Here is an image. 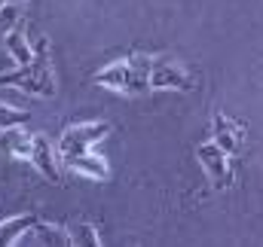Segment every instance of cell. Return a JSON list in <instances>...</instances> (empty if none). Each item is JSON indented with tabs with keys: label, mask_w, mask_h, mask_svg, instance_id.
Instances as JSON below:
<instances>
[{
	"label": "cell",
	"mask_w": 263,
	"mask_h": 247,
	"mask_svg": "<svg viewBox=\"0 0 263 247\" xmlns=\"http://www.w3.org/2000/svg\"><path fill=\"white\" fill-rule=\"evenodd\" d=\"M0 86L18 89L37 98H55V76H52V61H49V43L40 40L34 46V58L9 73H0Z\"/></svg>",
	"instance_id": "1"
},
{
	"label": "cell",
	"mask_w": 263,
	"mask_h": 247,
	"mask_svg": "<svg viewBox=\"0 0 263 247\" xmlns=\"http://www.w3.org/2000/svg\"><path fill=\"white\" fill-rule=\"evenodd\" d=\"M150 70H153V58L150 55H141L135 52L129 58H120V61L107 64L104 70L95 73V86H104L117 95H144L150 92Z\"/></svg>",
	"instance_id": "2"
},
{
	"label": "cell",
	"mask_w": 263,
	"mask_h": 247,
	"mask_svg": "<svg viewBox=\"0 0 263 247\" xmlns=\"http://www.w3.org/2000/svg\"><path fill=\"white\" fill-rule=\"evenodd\" d=\"M114 131L110 122H83V125H70L65 134L59 137V156H80V153H89L92 143L104 140L107 134Z\"/></svg>",
	"instance_id": "3"
},
{
	"label": "cell",
	"mask_w": 263,
	"mask_h": 247,
	"mask_svg": "<svg viewBox=\"0 0 263 247\" xmlns=\"http://www.w3.org/2000/svg\"><path fill=\"white\" fill-rule=\"evenodd\" d=\"M196 159L202 165V171L208 174V180L214 189H230L233 186V168H230V153H223L214 140L199 143L196 147Z\"/></svg>",
	"instance_id": "4"
},
{
	"label": "cell",
	"mask_w": 263,
	"mask_h": 247,
	"mask_svg": "<svg viewBox=\"0 0 263 247\" xmlns=\"http://www.w3.org/2000/svg\"><path fill=\"white\" fill-rule=\"evenodd\" d=\"M150 89L153 92H190L193 89V76L184 70V64L172 61V58H153Z\"/></svg>",
	"instance_id": "5"
},
{
	"label": "cell",
	"mask_w": 263,
	"mask_h": 247,
	"mask_svg": "<svg viewBox=\"0 0 263 247\" xmlns=\"http://www.w3.org/2000/svg\"><path fill=\"white\" fill-rule=\"evenodd\" d=\"M59 147L49 143L46 134H34V147H31V165L49 180V183H62V165H59Z\"/></svg>",
	"instance_id": "6"
},
{
	"label": "cell",
	"mask_w": 263,
	"mask_h": 247,
	"mask_svg": "<svg viewBox=\"0 0 263 247\" xmlns=\"http://www.w3.org/2000/svg\"><path fill=\"white\" fill-rule=\"evenodd\" d=\"M211 140H214L223 153L239 156L242 147H245V128L236 122V119L223 116V113H214V119H211Z\"/></svg>",
	"instance_id": "7"
},
{
	"label": "cell",
	"mask_w": 263,
	"mask_h": 247,
	"mask_svg": "<svg viewBox=\"0 0 263 247\" xmlns=\"http://www.w3.org/2000/svg\"><path fill=\"white\" fill-rule=\"evenodd\" d=\"M62 162H65L67 171H77V174H83V177H89V180H110V168H107V162L101 159V156H95V153H80V156H62Z\"/></svg>",
	"instance_id": "8"
},
{
	"label": "cell",
	"mask_w": 263,
	"mask_h": 247,
	"mask_svg": "<svg viewBox=\"0 0 263 247\" xmlns=\"http://www.w3.org/2000/svg\"><path fill=\"white\" fill-rule=\"evenodd\" d=\"M31 147H34V134H28L22 125L0 128V150H3L6 156H15V159H31Z\"/></svg>",
	"instance_id": "9"
},
{
	"label": "cell",
	"mask_w": 263,
	"mask_h": 247,
	"mask_svg": "<svg viewBox=\"0 0 263 247\" xmlns=\"http://www.w3.org/2000/svg\"><path fill=\"white\" fill-rule=\"evenodd\" d=\"M18 244H70V235H67V229H62V226H49V223H40L37 220L22 235Z\"/></svg>",
	"instance_id": "10"
},
{
	"label": "cell",
	"mask_w": 263,
	"mask_h": 247,
	"mask_svg": "<svg viewBox=\"0 0 263 247\" xmlns=\"http://www.w3.org/2000/svg\"><path fill=\"white\" fill-rule=\"evenodd\" d=\"M34 223H37L34 214H22V217H9V220H3V223H0V247L18 244L22 235H25Z\"/></svg>",
	"instance_id": "11"
},
{
	"label": "cell",
	"mask_w": 263,
	"mask_h": 247,
	"mask_svg": "<svg viewBox=\"0 0 263 247\" xmlns=\"http://www.w3.org/2000/svg\"><path fill=\"white\" fill-rule=\"evenodd\" d=\"M67 235H70V244H101V235L92 223H73Z\"/></svg>",
	"instance_id": "12"
},
{
	"label": "cell",
	"mask_w": 263,
	"mask_h": 247,
	"mask_svg": "<svg viewBox=\"0 0 263 247\" xmlns=\"http://www.w3.org/2000/svg\"><path fill=\"white\" fill-rule=\"evenodd\" d=\"M15 22H18V3L0 6V37H6L9 31H15Z\"/></svg>",
	"instance_id": "13"
},
{
	"label": "cell",
	"mask_w": 263,
	"mask_h": 247,
	"mask_svg": "<svg viewBox=\"0 0 263 247\" xmlns=\"http://www.w3.org/2000/svg\"><path fill=\"white\" fill-rule=\"evenodd\" d=\"M28 119H31L28 110H15V107L0 104V128H12V125H22V122H28Z\"/></svg>",
	"instance_id": "14"
},
{
	"label": "cell",
	"mask_w": 263,
	"mask_h": 247,
	"mask_svg": "<svg viewBox=\"0 0 263 247\" xmlns=\"http://www.w3.org/2000/svg\"><path fill=\"white\" fill-rule=\"evenodd\" d=\"M6 3H25V0H0V6H6Z\"/></svg>",
	"instance_id": "15"
}]
</instances>
